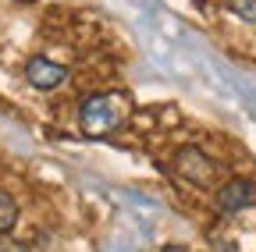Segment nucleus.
<instances>
[{
	"mask_svg": "<svg viewBox=\"0 0 256 252\" xmlns=\"http://www.w3.org/2000/svg\"><path fill=\"white\" fill-rule=\"evenodd\" d=\"M168 252H182V249H168Z\"/></svg>",
	"mask_w": 256,
	"mask_h": 252,
	"instance_id": "nucleus-7",
	"label": "nucleus"
},
{
	"mask_svg": "<svg viewBox=\"0 0 256 252\" xmlns=\"http://www.w3.org/2000/svg\"><path fill=\"white\" fill-rule=\"evenodd\" d=\"M174 174L182 178V181H188V185H214V178H217V164H214V156L206 153V149H200V146H182L178 153H174Z\"/></svg>",
	"mask_w": 256,
	"mask_h": 252,
	"instance_id": "nucleus-2",
	"label": "nucleus"
},
{
	"mask_svg": "<svg viewBox=\"0 0 256 252\" xmlns=\"http://www.w3.org/2000/svg\"><path fill=\"white\" fill-rule=\"evenodd\" d=\"M25 78H28L32 89L50 92V89L68 82V68L57 64V60H50V57H43V53H36V57H28V64H25Z\"/></svg>",
	"mask_w": 256,
	"mask_h": 252,
	"instance_id": "nucleus-4",
	"label": "nucleus"
},
{
	"mask_svg": "<svg viewBox=\"0 0 256 252\" xmlns=\"http://www.w3.org/2000/svg\"><path fill=\"white\" fill-rule=\"evenodd\" d=\"M214 203H217L220 213H228V217H232V213H242V210L256 206V185L246 181V178H232V181H224V185L217 188Z\"/></svg>",
	"mask_w": 256,
	"mask_h": 252,
	"instance_id": "nucleus-3",
	"label": "nucleus"
},
{
	"mask_svg": "<svg viewBox=\"0 0 256 252\" xmlns=\"http://www.w3.org/2000/svg\"><path fill=\"white\" fill-rule=\"evenodd\" d=\"M14 224H18V203H14L11 192L0 188V235H8Z\"/></svg>",
	"mask_w": 256,
	"mask_h": 252,
	"instance_id": "nucleus-5",
	"label": "nucleus"
},
{
	"mask_svg": "<svg viewBox=\"0 0 256 252\" xmlns=\"http://www.w3.org/2000/svg\"><path fill=\"white\" fill-rule=\"evenodd\" d=\"M228 11L249 25H256V0H228Z\"/></svg>",
	"mask_w": 256,
	"mask_h": 252,
	"instance_id": "nucleus-6",
	"label": "nucleus"
},
{
	"mask_svg": "<svg viewBox=\"0 0 256 252\" xmlns=\"http://www.w3.org/2000/svg\"><path fill=\"white\" fill-rule=\"evenodd\" d=\"M78 128L89 139H107L118 128H124L128 117H132V100L124 92L110 89V92H89V96L78 103Z\"/></svg>",
	"mask_w": 256,
	"mask_h": 252,
	"instance_id": "nucleus-1",
	"label": "nucleus"
}]
</instances>
